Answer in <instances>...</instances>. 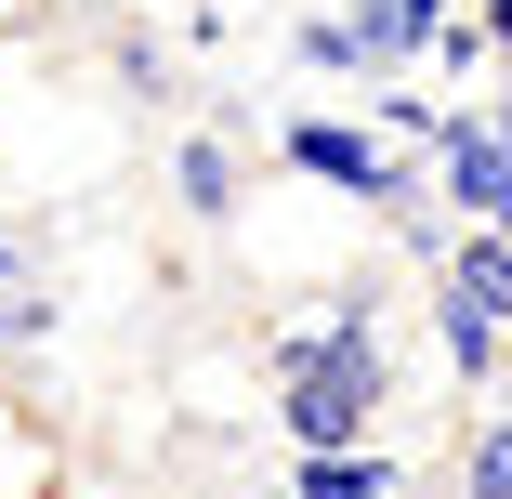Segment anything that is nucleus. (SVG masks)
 Listing matches in <instances>:
<instances>
[{"mask_svg": "<svg viewBox=\"0 0 512 499\" xmlns=\"http://www.w3.org/2000/svg\"><path fill=\"white\" fill-rule=\"evenodd\" d=\"M434 184H447V211H460V224L512 237V145H499V119L447 106V132H434Z\"/></svg>", "mask_w": 512, "mask_h": 499, "instance_id": "2", "label": "nucleus"}, {"mask_svg": "<svg viewBox=\"0 0 512 499\" xmlns=\"http://www.w3.org/2000/svg\"><path fill=\"white\" fill-rule=\"evenodd\" d=\"M27 14H40V0H0V40H14V27H27Z\"/></svg>", "mask_w": 512, "mask_h": 499, "instance_id": "15", "label": "nucleus"}, {"mask_svg": "<svg viewBox=\"0 0 512 499\" xmlns=\"http://www.w3.org/2000/svg\"><path fill=\"white\" fill-rule=\"evenodd\" d=\"M460 499H512V421H473V447H460Z\"/></svg>", "mask_w": 512, "mask_h": 499, "instance_id": "11", "label": "nucleus"}, {"mask_svg": "<svg viewBox=\"0 0 512 499\" xmlns=\"http://www.w3.org/2000/svg\"><path fill=\"white\" fill-rule=\"evenodd\" d=\"M106 66H119L132 106H171V40H158V27H119V53H106Z\"/></svg>", "mask_w": 512, "mask_h": 499, "instance_id": "10", "label": "nucleus"}, {"mask_svg": "<svg viewBox=\"0 0 512 499\" xmlns=\"http://www.w3.org/2000/svg\"><path fill=\"white\" fill-rule=\"evenodd\" d=\"M302 66H316V79H368V53H355V14H342V0H329V14H302V40H289Z\"/></svg>", "mask_w": 512, "mask_h": 499, "instance_id": "9", "label": "nucleus"}, {"mask_svg": "<svg viewBox=\"0 0 512 499\" xmlns=\"http://www.w3.org/2000/svg\"><path fill=\"white\" fill-rule=\"evenodd\" d=\"M53 473H66V460H53V434H40V421H14V394H0V499H53Z\"/></svg>", "mask_w": 512, "mask_h": 499, "instance_id": "7", "label": "nucleus"}, {"mask_svg": "<svg viewBox=\"0 0 512 499\" xmlns=\"http://www.w3.org/2000/svg\"><path fill=\"white\" fill-rule=\"evenodd\" d=\"M53 329V303H0V355H14V342H40Z\"/></svg>", "mask_w": 512, "mask_h": 499, "instance_id": "13", "label": "nucleus"}, {"mask_svg": "<svg viewBox=\"0 0 512 499\" xmlns=\"http://www.w3.org/2000/svg\"><path fill=\"white\" fill-rule=\"evenodd\" d=\"M289 499H394V460L381 447H302Z\"/></svg>", "mask_w": 512, "mask_h": 499, "instance_id": "5", "label": "nucleus"}, {"mask_svg": "<svg viewBox=\"0 0 512 499\" xmlns=\"http://www.w3.org/2000/svg\"><path fill=\"white\" fill-rule=\"evenodd\" d=\"M171 197H184V224H237V145L224 132H184L171 145Z\"/></svg>", "mask_w": 512, "mask_h": 499, "instance_id": "3", "label": "nucleus"}, {"mask_svg": "<svg viewBox=\"0 0 512 499\" xmlns=\"http://www.w3.org/2000/svg\"><path fill=\"white\" fill-rule=\"evenodd\" d=\"M276 145H289V171H302V184H329V197H355V211H407V197L434 184L421 158H394V145H381L368 119H289Z\"/></svg>", "mask_w": 512, "mask_h": 499, "instance_id": "1", "label": "nucleus"}, {"mask_svg": "<svg viewBox=\"0 0 512 499\" xmlns=\"http://www.w3.org/2000/svg\"><path fill=\"white\" fill-rule=\"evenodd\" d=\"M486 119H499V145H512V92H499V106H486Z\"/></svg>", "mask_w": 512, "mask_h": 499, "instance_id": "16", "label": "nucleus"}, {"mask_svg": "<svg viewBox=\"0 0 512 499\" xmlns=\"http://www.w3.org/2000/svg\"><path fill=\"white\" fill-rule=\"evenodd\" d=\"M237 499H289V486H237Z\"/></svg>", "mask_w": 512, "mask_h": 499, "instance_id": "17", "label": "nucleus"}, {"mask_svg": "<svg viewBox=\"0 0 512 499\" xmlns=\"http://www.w3.org/2000/svg\"><path fill=\"white\" fill-rule=\"evenodd\" d=\"M394 14H407V27H421V66H434V40L460 27V0H394Z\"/></svg>", "mask_w": 512, "mask_h": 499, "instance_id": "12", "label": "nucleus"}, {"mask_svg": "<svg viewBox=\"0 0 512 499\" xmlns=\"http://www.w3.org/2000/svg\"><path fill=\"white\" fill-rule=\"evenodd\" d=\"M434 276H447V303H473V316H512V237L460 224V250H447Z\"/></svg>", "mask_w": 512, "mask_h": 499, "instance_id": "4", "label": "nucleus"}, {"mask_svg": "<svg viewBox=\"0 0 512 499\" xmlns=\"http://www.w3.org/2000/svg\"><path fill=\"white\" fill-rule=\"evenodd\" d=\"M473 14H486V40H499V53H512V0H473Z\"/></svg>", "mask_w": 512, "mask_h": 499, "instance_id": "14", "label": "nucleus"}, {"mask_svg": "<svg viewBox=\"0 0 512 499\" xmlns=\"http://www.w3.org/2000/svg\"><path fill=\"white\" fill-rule=\"evenodd\" d=\"M171 381H184V421H237V408H250V368H237L224 342H197Z\"/></svg>", "mask_w": 512, "mask_h": 499, "instance_id": "6", "label": "nucleus"}, {"mask_svg": "<svg viewBox=\"0 0 512 499\" xmlns=\"http://www.w3.org/2000/svg\"><path fill=\"white\" fill-rule=\"evenodd\" d=\"M499 329H512V316H473V303H447V289H434V342H447V368H460V381H486V368H499Z\"/></svg>", "mask_w": 512, "mask_h": 499, "instance_id": "8", "label": "nucleus"}]
</instances>
